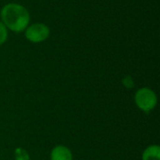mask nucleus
<instances>
[{
  "instance_id": "nucleus-1",
  "label": "nucleus",
  "mask_w": 160,
  "mask_h": 160,
  "mask_svg": "<svg viewBox=\"0 0 160 160\" xmlns=\"http://www.w3.org/2000/svg\"><path fill=\"white\" fill-rule=\"evenodd\" d=\"M2 22L9 30L20 33L26 29L30 21L28 10L17 3H8L5 5L0 12Z\"/></svg>"
},
{
  "instance_id": "nucleus-5",
  "label": "nucleus",
  "mask_w": 160,
  "mask_h": 160,
  "mask_svg": "<svg viewBox=\"0 0 160 160\" xmlns=\"http://www.w3.org/2000/svg\"><path fill=\"white\" fill-rule=\"evenodd\" d=\"M142 160H160V147L158 145H149L142 153Z\"/></svg>"
},
{
  "instance_id": "nucleus-2",
  "label": "nucleus",
  "mask_w": 160,
  "mask_h": 160,
  "mask_svg": "<svg viewBox=\"0 0 160 160\" xmlns=\"http://www.w3.org/2000/svg\"><path fill=\"white\" fill-rule=\"evenodd\" d=\"M134 101L136 106L141 111L148 113L156 108L158 104V97L152 89L148 87H142L136 92L134 96Z\"/></svg>"
},
{
  "instance_id": "nucleus-8",
  "label": "nucleus",
  "mask_w": 160,
  "mask_h": 160,
  "mask_svg": "<svg viewBox=\"0 0 160 160\" xmlns=\"http://www.w3.org/2000/svg\"><path fill=\"white\" fill-rule=\"evenodd\" d=\"M122 82H123L124 86L127 87V88H128V89H131V88H133V87L135 86L134 80H133V78H132L131 76H126V77L123 79Z\"/></svg>"
},
{
  "instance_id": "nucleus-7",
  "label": "nucleus",
  "mask_w": 160,
  "mask_h": 160,
  "mask_svg": "<svg viewBox=\"0 0 160 160\" xmlns=\"http://www.w3.org/2000/svg\"><path fill=\"white\" fill-rule=\"evenodd\" d=\"M8 38V29L5 24L0 21V45L5 43Z\"/></svg>"
},
{
  "instance_id": "nucleus-6",
  "label": "nucleus",
  "mask_w": 160,
  "mask_h": 160,
  "mask_svg": "<svg viewBox=\"0 0 160 160\" xmlns=\"http://www.w3.org/2000/svg\"><path fill=\"white\" fill-rule=\"evenodd\" d=\"M14 158L15 160H30V155L25 149L19 147L14 151Z\"/></svg>"
},
{
  "instance_id": "nucleus-3",
  "label": "nucleus",
  "mask_w": 160,
  "mask_h": 160,
  "mask_svg": "<svg viewBox=\"0 0 160 160\" xmlns=\"http://www.w3.org/2000/svg\"><path fill=\"white\" fill-rule=\"evenodd\" d=\"M50 36V28L44 23H33L26 27L25 38L33 43H39L46 40Z\"/></svg>"
},
{
  "instance_id": "nucleus-4",
  "label": "nucleus",
  "mask_w": 160,
  "mask_h": 160,
  "mask_svg": "<svg viewBox=\"0 0 160 160\" xmlns=\"http://www.w3.org/2000/svg\"><path fill=\"white\" fill-rule=\"evenodd\" d=\"M51 160H72L73 156L69 148L65 145H57L53 147L50 154Z\"/></svg>"
}]
</instances>
